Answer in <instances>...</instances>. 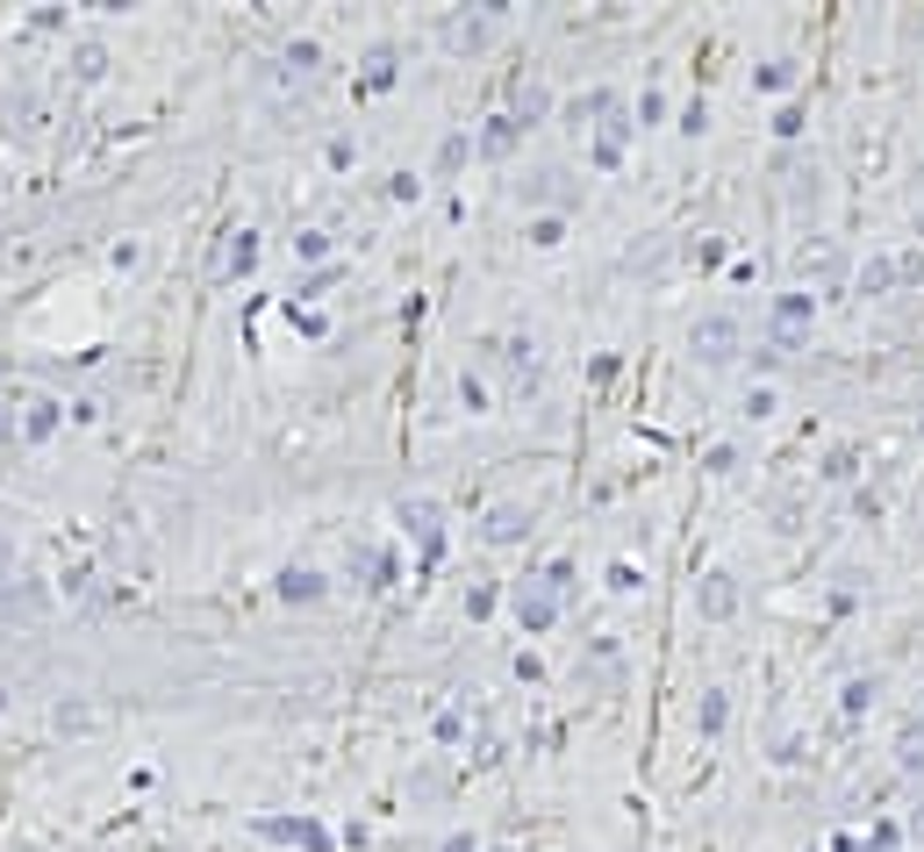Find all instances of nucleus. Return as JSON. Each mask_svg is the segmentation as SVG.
Wrapping results in <instances>:
<instances>
[{
    "label": "nucleus",
    "mask_w": 924,
    "mask_h": 852,
    "mask_svg": "<svg viewBox=\"0 0 924 852\" xmlns=\"http://www.w3.org/2000/svg\"><path fill=\"white\" fill-rule=\"evenodd\" d=\"M688 344H695V358L724 366V358L738 351V323H731V316H702V323H695V337H688Z\"/></svg>",
    "instance_id": "nucleus-2"
},
{
    "label": "nucleus",
    "mask_w": 924,
    "mask_h": 852,
    "mask_svg": "<svg viewBox=\"0 0 924 852\" xmlns=\"http://www.w3.org/2000/svg\"><path fill=\"white\" fill-rule=\"evenodd\" d=\"M566 566H552L545 580H538V588H516V616H523V631H545L552 616H559V595H566Z\"/></svg>",
    "instance_id": "nucleus-1"
},
{
    "label": "nucleus",
    "mask_w": 924,
    "mask_h": 852,
    "mask_svg": "<svg viewBox=\"0 0 924 852\" xmlns=\"http://www.w3.org/2000/svg\"><path fill=\"white\" fill-rule=\"evenodd\" d=\"M731 602H738L731 573H710V588H702V616H731Z\"/></svg>",
    "instance_id": "nucleus-4"
},
{
    "label": "nucleus",
    "mask_w": 924,
    "mask_h": 852,
    "mask_svg": "<svg viewBox=\"0 0 924 852\" xmlns=\"http://www.w3.org/2000/svg\"><path fill=\"white\" fill-rule=\"evenodd\" d=\"M402 523H416L423 552H438V509H430V502H409V509H402Z\"/></svg>",
    "instance_id": "nucleus-5"
},
{
    "label": "nucleus",
    "mask_w": 924,
    "mask_h": 852,
    "mask_svg": "<svg viewBox=\"0 0 924 852\" xmlns=\"http://www.w3.org/2000/svg\"><path fill=\"white\" fill-rule=\"evenodd\" d=\"M509 144H516V122H495V129H488V151L502 158V151H509Z\"/></svg>",
    "instance_id": "nucleus-6"
},
{
    "label": "nucleus",
    "mask_w": 924,
    "mask_h": 852,
    "mask_svg": "<svg viewBox=\"0 0 924 852\" xmlns=\"http://www.w3.org/2000/svg\"><path fill=\"white\" fill-rule=\"evenodd\" d=\"M803 323H810V294H788V301L774 308V337L796 344V330H803Z\"/></svg>",
    "instance_id": "nucleus-3"
}]
</instances>
